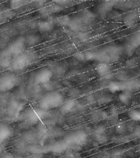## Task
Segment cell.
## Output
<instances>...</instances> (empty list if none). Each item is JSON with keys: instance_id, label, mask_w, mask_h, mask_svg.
Instances as JSON below:
<instances>
[{"instance_id": "obj_13", "label": "cell", "mask_w": 140, "mask_h": 158, "mask_svg": "<svg viewBox=\"0 0 140 158\" xmlns=\"http://www.w3.org/2000/svg\"><path fill=\"white\" fill-rule=\"evenodd\" d=\"M25 40L26 46L28 47H32L40 43L41 39L38 35L30 34L25 37Z\"/></svg>"}, {"instance_id": "obj_32", "label": "cell", "mask_w": 140, "mask_h": 158, "mask_svg": "<svg viewBox=\"0 0 140 158\" xmlns=\"http://www.w3.org/2000/svg\"><path fill=\"white\" fill-rule=\"evenodd\" d=\"M118 75V80H120V79H121V80H125V79H127V75H125V74H120Z\"/></svg>"}, {"instance_id": "obj_33", "label": "cell", "mask_w": 140, "mask_h": 158, "mask_svg": "<svg viewBox=\"0 0 140 158\" xmlns=\"http://www.w3.org/2000/svg\"><path fill=\"white\" fill-rule=\"evenodd\" d=\"M4 158H13L11 156H9V155H7L6 157H5Z\"/></svg>"}, {"instance_id": "obj_25", "label": "cell", "mask_w": 140, "mask_h": 158, "mask_svg": "<svg viewBox=\"0 0 140 158\" xmlns=\"http://www.w3.org/2000/svg\"><path fill=\"white\" fill-rule=\"evenodd\" d=\"M85 59L87 60H91L97 58V54L94 52L91 51H87L84 53Z\"/></svg>"}, {"instance_id": "obj_34", "label": "cell", "mask_w": 140, "mask_h": 158, "mask_svg": "<svg viewBox=\"0 0 140 158\" xmlns=\"http://www.w3.org/2000/svg\"><path fill=\"white\" fill-rule=\"evenodd\" d=\"M28 158H37V157H29Z\"/></svg>"}, {"instance_id": "obj_31", "label": "cell", "mask_w": 140, "mask_h": 158, "mask_svg": "<svg viewBox=\"0 0 140 158\" xmlns=\"http://www.w3.org/2000/svg\"><path fill=\"white\" fill-rule=\"evenodd\" d=\"M80 94V91L78 89H73L70 91V94L72 96H78Z\"/></svg>"}, {"instance_id": "obj_2", "label": "cell", "mask_w": 140, "mask_h": 158, "mask_svg": "<svg viewBox=\"0 0 140 158\" xmlns=\"http://www.w3.org/2000/svg\"><path fill=\"white\" fill-rule=\"evenodd\" d=\"M21 79L13 74H3L0 76V92H7L19 86Z\"/></svg>"}, {"instance_id": "obj_7", "label": "cell", "mask_w": 140, "mask_h": 158, "mask_svg": "<svg viewBox=\"0 0 140 158\" xmlns=\"http://www.w3.org/2000/svg\"><path fill=\"white\" fill-rule=\"evenodd\" d=\"M47 114V113L46 110L40 108H36L31 109L28 112L26 118L29 123L35 124L44 118Z\"/></svg>"}, {"instance_id": "obj_3", "label": "cell", "mask_w": 140, "mask_h": 158, "mask_svg": "<svg viewBox=\"0 0 140 158\" xmlns=\"http://www.w3.org/2000/svg\"><path fill=\"white\" fill-rule=\"evenodd\" d=\"M25 47V37L20 36L7 46L3 53L9 56H14L15 57L24 53Z\"/></svg>"}, {"instance_id": "obj_11", "label": "cell", "mask_w": 140, "mask_h": 158, "mask_svg": "<svg viewBox=\"0 0 140 158\" xmlns=\"http://www.w3.org/2000/svg\"><path fill=\"white\" fill-rule=\"evenodd\" d=\"M61 10H62V7L55 3L41 8L40 10V12L42 15H49L52 13H55L59 12Z\"/></svg>"}, {"instance_id": "obj_6", "label": "cell", "mask_w": 140, "mask_h": 158, "mask_svg": "<svg viewBox=\"0 0 140 158\" xmlns=\"http://www.w3.org/2000/svg\"><path fill=\"white\" fill-rule=\"evenodd\" d=\"M119 53L118 49L114 47L107 48L99 54H97L96 59H99L101 62L106 63L116 61L119 58Z\"/></svg>"}, {"instance_id": "obj_24", "label": "cell", "mask_w": 140, "mask_h": 158, "mask_svg": "<svg viewBox=\"0 0 140 158\" xmlns=\"http://www.w3.org/2000/svg\"><path fill=\"white\" fill-rule=\"evenodd\" d=\"M57 23L60 25H68L70 23V18L68 16L61 17L57 19Z\"/></svg>"}, {"instance_id": "obj_14", "label": "cell", "mask_w": 140, "mask_h": 158, "mask_svg": "<svg viewBox=\"0 0 140 158\" xmlns=\"http://www.w3.org/2000/svg\"><path fill=\"white\" fill-rule=\"evenodd\" d=\"M95 139L100 143H104L107 140V136L103 127H98L95 132Z\"/></svg>"}, {"instance_id": "obj_28", "label": "cell", "mask_w": 140, "mask_h": 158, "mask_svg": "<svg viewBox=\"0 0 140 158\" xmlns=\"http://www.w3.org/2000/svg\"><path fill=\"white\" fill-rule=\"evenodd\" d=\"M133 135L134 137L140 138V126H137L133 129Z\"/></svg>"}, {"instance_id": "obj_30", "label": "cell", "mask_w": 140, "mask_h": 158, "mask_svg": "<svg viewBox=\"0 0 140 158\" xmlns=\"http://www.w3.org/2000/svg\"><path fill=\"white\" fill-rule=\"evenodd\" d=\"M70 2V1H56L55 3H56V4H57L58 5H59L62 7V6H63L69 5Z\"/></svg>"}, {"instance_id": "obj_19", "label": "cell", "mask_w": 140, "mask_h": 158, "mask_svg": "<svg viewBox=\"0 0 140 158\" xmlns=\"http://www.w3.org/2000/svg\"><path fill=\"white\" fill-rule=\"evenodd\" d=\"M12 59H11V56H8L5 53H2L0 58V66L4 68L11 67Z\"/></svg>"}, {"instance_id": "obj_26", "label": "cell", "mask_w": 140, "mask_h": 158, "mask_svg": "<svg viewBox=\"0 0 140 158\" xmlns=\"http://www.w3.org/2000/svg\"><path fill=\"white\" fill-rule=\"evenodd\" d=\"M108 90L112 93H115L116 92L119 91L120 88H119V84L115 83V82L111 83L108 86Z\"/></svg>"}, {"instance_id": "obj_29", "label": "cell", "mask_w": 140, "mask_h": 158, "mask_svg": "<svg viewBox=\"0 0 140 158\" xmlns=\"http://www.w3.org/2000/svg\"><path fill=\"white\" fill-rule=\"evenodd\" d=\"M123 155L122 151H114L112 154V158H121Z\"/></svg>"}, {"instance_id": "obj_17", "label": "cell", "mask_w": 140, "mask_h": 158, "mask_svg": "<svg viewBox=\"0 0 140 158\" xmlns=\"http://www.w3.org/2000/svg\"><path fill=\"white\" fill-rule=\"evenodd\" d=\"M76 102L73 100H69L67 101L63 102V104L61 106L60 111L63 113H67L75 107Z\"/></svg>"}, {"instance_id": "obj_21", "label": "cell", "mask_w": 140, "mask_h": 158, "mask_svg": "<svg viewBox=\"0 0 140 158\" xmlns=\"http://www.w3.org/2000/svg\"><path fill=\"white\" fill-rule=\"evenodd\" d=\"M129 116L135 121H140V110L133 109L131 110L128 113Z\"/></svg>"}, {"instance_id": "obj_18", "label": "cell", "mask_w": 140, "mask_h": 158, "mask_svg": "<svg viewBox=\"0 0 140 158\" xmlns=\"http://www.w3.org/2000/svg\"><path fill=\"white\" fill-rule=\"evenodd\" d=\"M114 5V1H105L99 6L98 11L101 13V14L104 15L107 12H109L112 9Z\"/></svg>"}, {"instance_id": "obj_23", "label": "cell", "mask_w": 140, "mask_h": 158, "mask_svg": "<svg viewBox=\"0 0 140 158\" xmlns=\"http://www.w3.org/2000/svg\"><path fill=\"white\" fill-rule=\"evenodd\" d=\"M26 2L24 1H11L10 2V5H11V8L13 9H16L17 8L21 7L22 6L25 5V3Z\"/></svg>"}, {"instance_id": "obj_4", "label": "cell", "mask_w": 140, "mask_h": 158, "mask_svg": "<svg viewBox=\"0 0 140 158\" xmlns=\"http://www.w3.org/2000/svg\"><path fill=\"white\" fill-rule=\"evenodd\" d=\"M31 62V58L30 55L24 52L12 59L11 67L15 70H21L27 68L30 64Z\"/></svg>"}, {"instance_id": "obj_20", "label": "cell", "mask_w": 140, "mask_h": 158, "mask_svg": "<svg viewBox=\"0 0 140 158\" xmlns=\"http://www.w3.org/2000/svg\"><path fill=\"white\" fill-rule=\"evenodd\" d=\"M130 47H131L130 50H133L136 48L140 45V29L135 34V35L133 36L130 41Z\"/></svg>"}, {"instance_id": "obj_9", "label": "cell", "mask_w": 140, "mask_h": 158, "mask_svg": "<svg viewBox=\"0 0 140 158\" xmlns=\"http://www.w3.org/2000/svg\"><path fill=\"white\" fill-rule=\"evenodd\" d=\"M86 139V134L82 131H76L70 135V142L77 145L83 144L85 142Z\"/></svg>"}, {"instance_id": "obj_12", "label": "cell", "mask_w": 140, "mask_h": 158, "mask_svg": "<svg viewBox=\"0 0 140 158\" xmlns=\"http://www.w3.org/2000/svg\"><path fill=\"white\" fill-rule=\"evenodd\" d=\"M110 66L108 64L104 62H100L96 65L95 70L97 74L100 76H104L110 72Z\"/></svg>"}, {"instance_id": "obj_5", "label": "cell", "mask_w": 140, "mask_h": 158, "mask_svg": "<svg viewBox=\"0 0 140 158\" xmlns=\"http://www.w3.org/2000/svg\"><path fill=\"white\" fill-rule=\"evenodd\" d=\"M53 72L47 68H42L35 72L34 82L36 85H43L49 82L53 77Z\"/></svg>"}, {"instance_id": "obj_8", "label": "cell", "mask_w": 140, "mask_h": 158, "mask_svg": "<svg viewBox=\"0 0 140 158\" xmlns=\"http://www.w3.org/2000/svg\"><path fill=\"white\" fill-rule=\"evenodd\" d=\"M38 30L42 33H46L52 31L54 28V22L52 19L41 21L37 23Z\"/></svg>"}, {"instance_id": "obj_1", "label": "cell", "mask_w": 140, "mask_h": 158, "mask_svg": "<svg viewBox=\"0 0 140 158\" xmlns=\"http://www.w3.org/2000/svg\"><path fill=\"white\" fill-rule=\"evenodd\" d=\"M64 101L62 94L57 92H52L46 94L39 102L40 108L48 110L57 108L63 104Z\"/></svg>"}, {"instance_id": "obj_22", "label": "cell", "mask_w": 140, "mask_h": 158, "mask_svg": "<svg viewBox=\"0 0 140 158\" xmlns=\"http://www.w3.org/2000/svg\"><path fill=\"white\" fill-rule=\"evenodd\" d=\"M115 129L116 132L119 135L123 134L126 131V123L125 122H120L117 123V125L116 126Z\"/></svg>"}, {"instance_id": "obj_16", "label": "cell", "mask_w": 140, "mask_h": 158, "mask_svg": "<svg viewBox=\"0 0 140 158\" xmlns=\"http://www.w3.org/2000/svg\"><path fill=\"white\" fill-rule=\"evenodd\" d=\"M133 94L129 91H124L118 96L119 101L125 105H127L130 103Z\"/></svg>"}, {"instance_id": "obj_10", "label": "cell", "mask_w": 140, "mask_h": 158, "mask_svg": "<svg viewBox=\"0 0 140 158\" xmlns=\"http://www.w3.org/2000/svg\"><path fill=\"white\" fill-rule=\"evenodd\" d=\"M13 130L7 125L0 126V144L3 143L12 136Z\"/></svg>"}, {"instance_id": "obj_15", "label": "cell", "mask_w": 140, "mask_h": 158, "mask_svg": "<svg viewBox=\"0 0 140 158\" xmlns=\"http://www.w3.org/2000/svg\"><path fill=\"white\" fill-rule=\"evenodd\" d=\"M139 17L138 11H134L129 13L124 17V22L126 25H131L138 21Z\"/></svg>"}, {"instance_id": "obj_27", "label": "cell", "mask_w": 140, "mask_h": 158, "mask_svg": "<svg viewBox=\"0 0 140 158\" xmlns=\"http://www.w3.org/2000/svg\"><path fill=\"white\" fill-rule=\"evenodd\" d=\"M75 58L78 61H80V62H84L86 60L84 53L80 51H78L76 53H75Z\"/></svg>"}]
</instances>
